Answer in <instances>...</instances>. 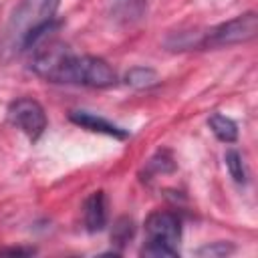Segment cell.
<instances>
[{"instance_id":"ba28073f","label":"cell","mask_w":258,"mask_h":258,"mask_svg":"<svg viewBox=\"0 0 258 258\" xmlns=\"http://www.w3.org/2000/svg\"><path fill=\"white\" fill-rule=\"evenodd\" d=\"M208 125H210V129H212V133H214L220 141H224V143H234V141L238 139V125H236L230 117H226V115H222V113L210 115Z\"/></svg>"},{"instance_id":"9c48e42d","label":"cell","mask_w":258,"mask_h":258,"mask_svg":"<svg viewBox=\"0 0 258 258\" xmlns=\"http://www.w3.org/2000/svg\"><path fill=\"white\" fill-rule=\"evenodd\" d=\"M175 169V161H173V157H171V153L167 151V149H159L147 163H145V169H143V175L145 177H141L143 181L147 179H151L153 175H159V173H171Z\"/></svg>"},{"instance_id":"277c9868","label":"cell","mask_w":258,"mask_h":258,"mask_svg":"<svg viewBox=\"0 0 258 258\" xmlns=\"http://www.w3.org/2000/svg\"><path fill=\"white\" fill-rule=\"evenodd\" d=\"M8 121L20 129L30 141L40 139L46 129V113L42 105L30 97H20L8 107Z\"/></svg>"},{"instance_id":"3957f363","label":"cell","mask_w":258,"mask_h":258,"mask_svg":"<svg viewBox=\"0 0 258 258\" xmlns=\"http://www.w3.org/2000/svg\"><path fill=\"white\" fill-rule=\"evenodd\" d=\"M258 32V14L256 12H244L232 20H226L208 32L202 34V46L200 48H220V46H234L248 42Z\"/></svg>"},{"instance_id":"4fadbf2b","label":"cell","mask_w":258,"mask_h":258,"mask_svg":"<svg viewBox=\"0 0 258 258\" xmlns=\"http://www.w3.org/2000/svg\"><path fill=\"white\" fill-rule=\"evenodd\" d=\"M232 252H234V246L230 242H212L196 250V254L202 258H224Z\"/></svg>"},{"instance_id":"9a60e30c","label":"cell","mask_w":258,"mask_h":258,"mask_svg":"<svg viewBox=\"0 0 258 258\" xmlns=\"http://www.w3.org/2000/svg\"><path fill=\"white\" fill-rule=\"evenodd\" d=\"M0 254H10V256H32L34 248H4Z\"/></svg>"},{"instance_id":"30bf717a","label":"cell","mask_w":258,"mask_h":258,"mask_svg":"<svg viewBox=\"0 0 258 258\" xmlns=\"http://www.w3.org/2000/svg\"><path fill=\"white\" fill-rule=\"evenodd\" d=\"M125 83L133 89H149L157 83V73L151 67H133L125 75Z\"/></svg>"},{"instance_id":"52a82bcc","label":"cell","mask_w":258,"mask_h":258,"mask_svg":"<svg viewBox=\"0 0 258 258\" xmlns=\"http://www.w3.org/2000/svg\"><path fill=\"white\" fill-rule=\"evenodd\" d=\"M85 228L89 232H101L107 226V198L105 191H93L83 206Z\"/></svg>"},{"instance_id":"5bb4252c","label":"cell","mask_w":258,"mask_h":258,"mask_svg":"<svg viewBox=\"0 0 258 258\" xmlns=\"http://www.w3.org/2000/svg\"><path fill=\"white\" fill-rule=\"evenodd\" d=\"M141 256H151V258H175V256H179V252H177L175 248H167V246L143 244Z\"/></svg>"},{"instance_id":"8992f818","label":"cell","mask_w":258,"mask_h":258,"mask_svg":"<svg viewBox=\"0 0 258 258\" xmlns=\"http://www.w3.org/2000/svg\"><path fill=\"white\" fill-rule=\"evenodd\" d=\"M69 119L75 125H79L83 129H89L93 133H103V135H109V137H115V139H127L129 137L127 129H121L115 123L107 121L105 117L95 115V113H89V111H73L69 115Z\"/></svg>"},{"instance_id":"2e32d148","label":"cell","mask_w":258,"mask_h":258,"mask_svg":"<svg viewBox=\"0 0 258 258\" xmlns=\"http://www.w3.org/2000/svg\"><path fill=\"white\" fill-rule=\"evenodd\" d=\"M117 2H119V4H133L135 0H117Z\"/></svg>"},{"instance_id":"7a4b0ae2","label":"cell","mask_w":258,"mask_h":258,"mask_svg":"<svg viewBox=\"0 0 258 258\" xmlns=\"http://www.w3.org/2000/svg\"><path fill=\"white\" fill-rule=\"evenodd\" d=\"M56 8L58 0H20L4 28L6 46L12 52L36 48L58 28V22H54Z\"/></svg>"},{"instance_id":"5b68a950","label":"cell","mask_w":258,"mask_h":258,"mask_svg":"<svg viewBox=\"0 0 258 258\" xmlns=\"http://www.w3.org/2000/svg\"><path fill=\"white\" fill-rule=\"evenodd\" d=\"M181 238V220L177 214L167 210H157L149 214L145 220V244L169 246L177 250V242Z\"/></svg>"},{"instance_id":"7c38bea8","label":"cell","mask_w":258,"mask_h":258,"mask_svg":"<svg viewBox=\"0 0 258 258\" xmlns=\"http://www.w3.org/2000/svg\"><path fill=\"white\" fill-rule=\"evenodd\" d=\"M224 161H226V167L230 171V177L236 183H246V167H244L242 155L236 149H228L224 155Z\"/></svg>"},{"instance_id":"6da1fadb","label":"cell","mask_w":258,"mask_h":258,"mask_svg":"<svg viewBox=\"0 0 258 258\" xmlns=\"http://www.w3.org/2000/svg\"><path fill=\"white\" fill-rule=\"evenodd\" d=\"M30 67L38 77L52 83L95 89H107L117 83V75L107 60L91 54H73L60 42H48L36 48Z\"/></svg>"},{"instance_id":"8fae6325","label":"cell","mask_w":258,"mask_h":258,"mask_svg":"<svg viewBox=\"0 0 258 258\" xmlns=\"http://www.w3.org/2000/svg\"><path fill=\"white\" fill-rule=\"evenodd\" d=\"M133 234H135L133 220L127 218V216L117 218V222H115V226H113V230H111V242H113L115 246H119V252H121V248L133 238Z\"/></svg>"}]
</instances>
